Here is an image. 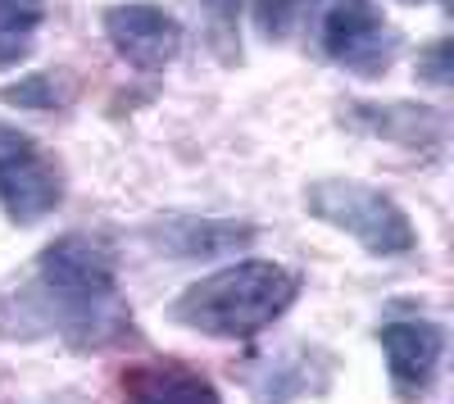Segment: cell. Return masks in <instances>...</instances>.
Listing matches in <instances>:
<instances>
[{"instance_id": "cell-1", "label": "cell", "mask_w": 454, "mask_h": 404, "mask_svg": "<svg viewBox=\"0 0 454 404\" xmlns=\"http://www.w3.org/2000/svg\"><path fill=\"white\" fill-rule=\"evenodd\" d=\"M0 337L59 341L73 354H100L137 337L119 291V250L91 232H64L32 260V273L0 291Z\"/></svg>"}, {"instance_id": "cell-2", "label": "cell", "mask_w": 454, "mask_h": 404, "mask_svg": "<svg viewBox=\"0 0 454 404\" xmlns=\"http://www.w3.org/2000/svg\"><path fill=\"white\" fill-rule=\"evenodd\" d=\"M305 277L273 260H241L192 282L173 300V322L218 341H254L300 300Z\"/></svg>"}, {"instance_id": "cell-3", "label": "cell", "mask_w": 454, "mask_h": 404, "mask_svg": "<svg viewBox=\"0 0 454 404\" xmlns=\"http://www.w3.org/2000/svg\"><path fill=\"white\" fill-rule=\"evenodd\" d=\"M305 209L318 218V223L359 241L368 254H377V260H400V254H409L413 245H419L413 218L400 209V200L368 187V182H355V177H318V182H309Z\"/></svg>"}, {"instance_id": "cell-4", "label": "cell", "mask_w": 454, "mask_h": 404, "mask_svg": "<svg viewBox=\"0 0 454 404\" xmlns=\"http://www.w3.org/2000/svg\"><path fill=\"white\" fill-rule=\"evenodd\" d=\"M318 50L327 64L372 82L387 78L400 50V32L377 0H332L318 23Z\"/></svg>"}, {"instance_id": "cell-5", "label": "cell", "mask_w": 454, "mask_h": 404, "mask_svg": "<svg viewBox=\"0 0 454 404\" xmlns=\"http://www.w3.org/2000/svg\"><path fill=\"white\" fill-rule=\"evenodd\" d=\"M64 200V177L55 155H46L27 132L0 123V209L10 223L36 228Z\"/></svg>"}, {"instance_id": "cell-6", "label": "cell", "mask_w": 454, "mask_h": 404, "mask_svg": "<svg viewBox=\"0 0 454 404\" xmlns=\"http://www.w3.org/2000/svg\"><path fill=\"white\" fill-rule=\"evenodd\" d=\"M109 46L119 50V59H128L141 73H160L177 59L182 50V23L150 0H128V5H109L100 14Z\"/></svg>"}, {"instance_id": "cell-7", "label": "cell", "mask_w": 454, "mask_h": 404, "mask_svg": "<svg viewBox=\"0 0 454 404\" xmlns=\"http://www.w3.org/2000/svg\"><path fill=\"white\" fill-rule=\"evenodd\" d=\"M377 346L387 354V373L391 386L404 404L423 400L441 373V359H445V332L427 318H391L377 327Z\"/></svg>"}, {"instance_id": "cell-8", "label": "cell", "mask_w": 454, "mask_h": 404, "mask_svg": "<svg viewBox=\"0 0 454 404\" xmlns=\"http://www.w3.org/2000/svg\"><path fill=\"white\" fill-rule=\"evenodd\" d=\"M123 404H223L218 386L182 359H137L119 373Z\"/></svg>"}, {"instance_id": "cell-9", "label": "cell", "mask_w": 454, "mask_h": 404, "mask_svg": "<svg viewBox=\"0 0 454 404\" xmlns=\"http://www.w3.org/2000/svg\"><path fill=\"white\" fill-rule=\"evenodd\" d=\"M340 119L364 136L400 141V145H413V151H436V145L445 141V114L432 109V105H419V100L350 105V109H340Z\"/></svg>"}, {"instance_id": "cell-10", "label": "cell", "mask_w": 454, "mask_h": 404, "mask_svg": "<svg viewBox=\"0 0 454 404\" xmlns=\"http://www.w3.org/2000/svg\"><path fill=\"white\" fill-rule=\"evenodd\" d=\"M155 245L164 254H182V260H209V254H223V250H237L254 237L250 223H218V218H168V223L155 228Z\"/></svg>"}, {"instance_id": "cell-11", "label": "cell", "mask_w": 454, "mask_h": 404, "mask_svg": "<svg viewBox=\"0 0 454 404\" xmlns=\"http://www.w3.org/2000/svg\"><path fill=\"white\" fill-rule=\"evenodd\" d=\"M314 363H323V354L309 346H295V354H291V363L286 359H269L263 363V377H254L250 382V391H254V400L259 404H286V400H295V395H305L314 382L323 386L327 377L318 373L314 377Z\"/></svg>"}, {"instance_id": "cell-12", "label": "cell", "mask_w": 454, "mask_h": 404, "mask_svg": "<svg viewBox=\"0 0 454 404\" xmlns=\"http://www.w3.org/2000/svg\"><path fill=\"white\" fill-rule=\"evenodd\" d=\"M46 23V0H0V73L23 64Z\"/></svg>"}, {"instance_id": "cell-13", "label": "cell", "mask_w": 454, "mask_h": 404, "mask_svg": "<svg viewBox=\"0 0 454 404\" xmlns=\"http://www.w3.org/2000/svg\"><path fill=\"white\" fill-rule=\"evenodd\" d=\"M318 5L323 0H250V19L263 42H291Z\"/></svg>"}, {"instance_id": "cell-14", "label": "cell", "mask_w": 454, "mask_h": 404, "mask_svg": "<svg viewBox=\"0 0 454 404\" xmlns=\"http://www.w3.org/2000/svg\"><path fill=\"white\" fill-rule=\"evenodd\" d=\"M0 100L14 109H59L68 105V87L59 73H32V78H19L14 87L0 91Z\"/></svg>"}, {"instance_id": "cell-15", "label": "cell", "mask_w": 454, "mask_h": 404, "mask_svg": "<svg viewBox=\"0 0 454 404\" xmlns=\"http://www.w3.org/2000/svg\"><path fill=\"white\" fill-rule=\"evenodd\" d=\"M450 78H454V42H450V36H441V42H432V46L419 55V82L445 91Z\"/></svg>"}, {"instance_id": "cell-16", "label": "cell", "mask_w": 454, "mask_h": 404, "mask_svg": "<svg viewBox=\"0 0 454 404\" xmlns=\"http://www.w3.org/2000/svg\"><path fill=\"white\" fill-rule=\"evenodd\" d=\"M205 10L214 19V36L232 32V19H237V0H205Z\"/></svg>"}, {"instance_id": "cell-17", "label": "cell", "mask_w": 454, "mask_h": 404, "mask_svg": "<svg viewBox=\"0 0 454 404\" xmlns=\"http://www.w3.org/2000/svg\"><path fill=\"white\" fill-rule=\"evenodd\" d=\"M59 404H82V400H59Z\"/></svg>"}, {"instance_id": "cell-18", "label": "cell", "mask_w": 454, "mask_h": 404, "mask_svg": "<svg viewBox=\"0 0 454 404\" xmlns=\"http://www.w3.org/2000/svg\"><path fill=\"white\" fill-rule=\"evenodd\" d=\"M409 5H419V0H409Z\"/></svg>"}]
</instances>
